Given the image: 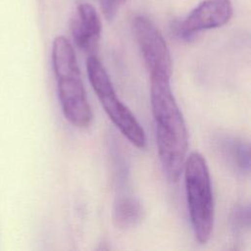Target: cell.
Here are the masks:
<instances>
[{
    "label": "cell",
    "instance_id": "6da1fadb",
    "mask_svg": "<svg viewBox=\"0 0 251 251\" xmlns=\"http://www.w3.org/2000/svg\"><path fill=\"white\" fill-rule=\"evenodd\" d=\"M170 78L161 75H150V100L159 159L167 178L176 182L186 158L188 133Z\"/></svg>",
    "mask_w": 251,
    "mask_h": 251
},
{
    "label": "cell",
    "instance_id": "7a4b0ae2",
    "mask_svg": "<svg viewBox=\"0 0 251 251\" xmlns=\"http://www.w3.org/2000/svg\"><path fill=\"white\" fill-rule=\"evenodd\" d=\"M51 57L63 114L73 126L85 128L92 121V112L75 50L66 37L57 36L54 39Z\"/></svg>",
    "mask_w": 251,
    "mask_h": 251
},
{
    "label": "cell",
    "instance_id": "3957f363",
    "mask_svg": "<svg viewBox=\"0 0 251 251\" xmlns=\"http://www.w3.org/2000/svg\"><path fill=\"white\" fill-rule=\"evenodd\" d=\"M184 184L190 222L196 240L209 241L214 226V197L209 168L198 152L186 156L183 169Z\"/></svg>",
    "mask_w": 251,
    "mask_h": 251
},
{
    "label": "cell",
    "instance_id": "277c9868",
    "mask_svg": "<svg viewBox=\"0 0 251 251\" xmlns=\"http://www.w3.org/2000/svg\"><path fill=\"white\" fill-rule=\"evenodd\" d=\"M86 69L89 82L112 123L131 144L139 149L144 148V129L133 113L117 97L103 64L95 55H90L87 58Z\"/></svg>",
    "mask_w": 251,
    "mask_h": 251
},
{
    "label": "cell",
    "instance_id": "5b68a950",
    "mask_svg": "<svg viewBox=\"0 0 251 251\" xmlns=\"http://www.w3.org/2000/svg\"><path fill=\"white\" fill-rule=\"evenodd\" d=\"M135 40L148 72L151 75H172V58L168 45L157 26L146 17L132 21Z\"/></svg>",
    "mask_w": 251,
    "mask_h": 251
},
{
    "label": "cell",
    "instance_id": "8992f818",
    "mask_svg": "<svg viewBox=\"0 0 251 251\" xmlns=\"http://www.w3.org/2000/svg\"><path fill=\"white\" fill-rule=\"evenodd\" d=\"M231 16L230 0H204L178 24L176 31L181 38L188 40L202 30L226 25Z\"/></svg>",
    "mask_w": 251,
    "mask_h": 251
},
{
    "label": "cell",
    "instance_id": "52a82bcc",
    "mask_svg": "<svg viewBox=\"0 0 251 251\" xmlns=\"http://www.w3.org/2000/svg\"><path fill=\"white\" fill-rule=\"evenodd\" d=\"M101 21L96 10L88 3H80L71 20V32L75 43L81 50L92 54L101 35Z\"/></svg>",
    "mask_w": 251,
    "mask_h": 251
},
{
    "label": "cell",
    "instance_id": "ba28073f",
    "mask_svg": "<svg viewBox=\"0 0 251 251\" xmlns=\"http://www.w3.org/2000/svg\"><path fill=\"white\" fill-rule=\"evenodd\" d=\"M217 151L228 168L236 175L250 173V146L245 139L234 135H220L215 140Z\"/></svg>",
    "mask_w": 251,
    "mask_h": 251
},
{
    "label": "cell",
    "instance_id": "9c48e42d",
    "mask_svg": "<svg viewBox=\"0 0 251 251\" xmlns=\"http://www.w3.org/2000/svg\"><path fill=\"white\" fill-rule=\"evenodd\" d=\"M144 210L140 201L131 195H119L113 205L114 226L122 230L135 227L143 219Z\"/></svg>",
    "mask_w": 251,
    "mask_h": 251
},
{
    "label": "cell",
    "instance_id": "30bf717a",
    "mask_svg": "<svg viewBox=\"0 0 251 251\" xmlns=\"http://www.w3.org/2000/svg\"><path fill=\"white\" fill-rule=\"evenodd\" d=\"M230 229L234 235L240 236L249 231L251 226V210L248 203H237L233 206L229 217Z\"/></svg>",
    "mask_w": 251,
    "mask_h": 251
},
{
    "label": "cell",
    "instance_id": "8fae6325",
    "mask_svg": "<svg viewBox=\"0 0 251 251\" xmlns=\"http://www.w3.org/2000/svg\"><path fill=\"white\" fill-rule=\"evenodd\" d=\"M124 1L125 0H99L105 18L107 20L114 19Z\"/></svg>",
    "mask_w": 251,
    "mask_h": 251
}]
</instances>
